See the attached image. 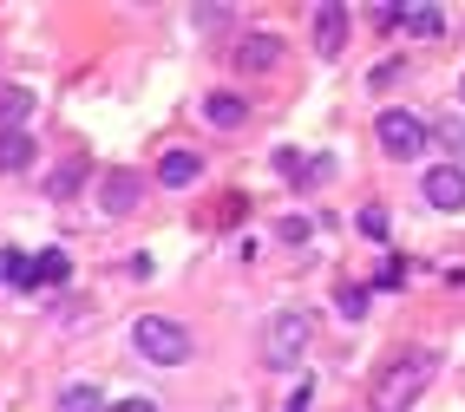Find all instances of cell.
Instances as JSON below:
<instances>
[{
  "instance_id": "6da1fadb",
  "label": "cell",
  "mask_w": 465,
  "mask_h": 412,
  "mask_svg": "<svg viewBox=\"0 0 465 412\" xmlns=\"http://www.w3.org/2000/svg\"><path fill=\"white\" fill-rule=\"evenodd\" d=\"M432 379H440V354H432V347H407V354H393V360L381 367L367 406H374V412H407V406L432 387Z\"/></svg>"
},
{
  "instance_id": "7a4b0ae2",
  "label": "cell",
  "mask_w": 465,
  "mask_h": 412,
  "mask_svg": "<svg viewBox=\"0 0 465 412\" xmlns=\"http://www.w3.org/2000/svg\"><path fill=\"white\" fill-rule=\"evenodd\" d=\"M315 347V314H302V308H282L275 321L262 328V367H275V373H289V367H302V354Z\"/></svg>"
},
{
  "instance_id": "3957f363",
  "label": "cell",
  "mask_w": 465,
  "mask_h": 412,
  "mask_svg": "<svg viewBox=\"0 0 465 412\" xmlns=\"http://www.w3.org/2000/svg\"><path fill=\"white\" fill-rule=\"evenodd\" d=\"M132 347L144 360H158V367H183V360H191V334H183L177 321H164V314H138V321H132Z\"/></svg>"
},
{
  "instance_id": "277c9868",
  "label": "cell",
  "mask_w": 465,
  "mask_h": 412,
  "mask_svg": "<svg viewBox=\"0 0 465 412\" xmlns=\"http://www.w3.org/2000/svg\"><path fill=\"white\" fill-rule=\"evenodd\" d=\"M374 138H381V151H387V157L413 164V157L432 144V124H426L420 112H400V105H393V112H381V118H374Z\"/></svg>"
},
{
  "instance_id": "5b68a950",
  "label": "cell",
  "mask_w": 465,
  "mask_h": 412,
  "mask_svg": "<svg viewBox=\"0 0 465 412\" xmlns=\"http://www.w3.org/2000/svg\"><path fill=\"white\" fill-rule=\"evenodd\" d=\"M420 197L440 210V216H459L465 210V164H432L420 177Z\"/></svg>"
},
{
  "instance_id": "8992f818",
  "label": "cell",
  "mask_w": 465,
  "mask_h": 412,
  "mask_svg": "<svg viewBox=\"0 0 465 412\" xmlns=\"http://www.w3.org/2000/svg\"><path fill=\"white\" fill-rule=\"evenodd\" d=\"M282 53H289L282 34H242L230 59H236V73H275V66H282Z\"/></svg>"
},
{
  "instance_id": "52a82bcc",
  "label": "cell",
  "mask_w": 465,
  "mask_h": 412,
  "mask_svg": "<svg viewBox=\"0 0 465 412\" xmlns=\"http://www.w3.org/2000/svg\"><path fill=\"white\" fill-rule=\"evenodd\" d=\"M138 197H144V177H138V171H105V183H99L105 216H132V210H138Z\"/></svg>"
},
{
  "instance_id": "ba28073f",
  "label": "cell",
  "mask_w": 465,
  "mask_h": 412,
  "mask_svg": "<svg viewBox=\"0 0 465 412\" xmlns=\"http://www.w3.org/2000/svg\"><path fill=\"white\" fill-rule=\"evenodd\" d=\"M341 46H348V7H334V0H328V7H315V53L334 59Z\"/></svg>"
},
{
  "instance_id": "9c48e42d",
  "label": "cell",
  "mask_w": 465,
  "mask_h": 412,
  "mask_svg": "<svg viewBox=\"0 0 465 412\" xmlns=\"http://www.w3.org/2000/svg\"><path fill=\"white\" fill-rule=\"evenodd\" d=\"M73 275V262L59 256V249H46L40 262H26V275H20V289H59V281Z\"/></svg>"
},
{
  "instance_id": "30bf717a",
  "label": "cell",
  "mask_w": 465,
  "mask_h": 412,
  "mask_svg": "<svg viewBox=\"0 0 465 412\" xmlns=\"http://www.w3.org/2000/svg\"><path fill=\"white\" fill-rule=\"evenodd\" d=\"M400 26H407L413 40H440V34H446V14L420 0V7H400Z\"/></svg>"
},
{
  "instance_id": "8fae6325",
  "label": "cell",
  "mask_w": 465,
  "mask_h": 412,
  "mask_svg": "<svg viewBox=\"0 0 465 412\" xmlns=\"http://www.w3.org/2000/svg\"><path fill=\"white\" fill-rule=\"evenodd\" d=\"M203 118H210V124H242V118H250V99H242V92H210V99H203Z\"/></svg>"
},
{
  "instance_id": "7c38bea8",
  "label": "cell",
  "mask_w": 465,
  "mask_h": 412,
  "mask_svg": "<svg viewBox=\"0 0 465 412\" xmlns=\"http://www.w3.org/2000/svg\"><path fill=\"white\" fill-rule=\"evenodd\" d=\"M26 112H34V92L26 85H0V132H20Z\"/></svg>"
},
{
  "instance_id": "4fadbf2b",
  "label": "cell",
  "mask_w": 465,
  "mask_h": 412,
  "mask_svg": "<svg viewBox=\"0 0 465 412\" xmlns=\"http://www.w3.org/2000/svg\"><path fill=\"white\" fill-rule=\"evenodd\" d=\"M191 177H197V151H164V157H158V183H164V190H183Z\"/></svg>"
},
{
  "instance_id": "5bb4252c",
  "label": "cell",
  "mask_w": 465,
  "mask_h": 412,
  "mask_svg": "<svg viewBox=\"0 0 465 412\" xmlns=\"http://www.w3.org/2000/svg\"><path fill=\"white\" fill-rule=\"evenodd\" d=\"M275 164H282V177H295V183H328V157H308V164H302V157L295 151H282V157H275Z\"/></svg>"
},
{
  "instance_id": "9a60e30c",
  "label": "cell",
  "mask_w": 465,
  "mask_h": 412,
  "mask_svg": "<svg viewBox=\"0 0 465 412\" xmlns=\"http://www.w3.org/2000/svg\"><path fill=\"white\" fill-rule=\"evenodd\" d=\"M34 164V138L26 132H0V171H26Z\"/></svg>"
},
{
  "instance_id": "2e32d148",
  "label": "cell",
  "mask_w": 465,
  "mask_h": 412,
  "mask_svg": "<svg viewBox=\"0 0 465 412\" xmlns=\"http://www.w3.org/2000/svg\"><path fill=\"white\" fill-rule=\"evenodd\" d=\"M99 406H105V393L92 387V379H73V387L59 393V412H99Z\"/></svg>"
},
{
  "instance_id": "e0dca14e",
  "label": "cell",
  "mask_w": 465,
  "mask_h": 412,
  "mask_svg": "<svg viewBox=\"0 0 465 412\" xmlns=\"http://www.w3.org/2000/svg\"><path fill=\"white\" fill-rule=\"evenodd\" d=\"M79 183H85V157H66V164L46 177V197H73Z\"/></svg>"
},
{
  "instance_id": "ac0fdd59",
  "label": "cell",
  "mask_w": 465,
  "mask_h": 412,
  "mask_svg": "<svg viewBox=\"0 0 465 412\" xmlns=\"http://www.w3.org/2000/svg\"><path fill=\"white\" fill-rule=\"evenodd\" d=\"M432 144H446V151H452V164H459V157H465V118H459V112L440 118V124H432Z\"/></svg>"
},
{
  "instance_id": "d6986e66",
  "label": "cell",
  "mask_w": 465,
  "mask_h": 412,
  "mask_svg": "<svg viewBox=\"0 0 465 412\" xmlns=\"http://www.w3.org/2000/svg\"><path fill=\"white\" fill-rule=\"evenodd\" d=\"M334 301H341V314H354V321L367 314V289H361V281H341V289H334Z\"/></svg>"
},
{
  "instance_id": "ffe728a7",
  "label": "cell",
  "mask_w": 465,
  "mask_h": 412,
  "mask_svg": "<svg viewBox=\"0 0 465 412\" xmlns=\"http://www.w3.org/2000/svg\"><path fill=\"white\" fill-rule=\"evenodd\" d=\"M275 236H282V242H308V236H315V223H308V216H282Z\"/></svg>"
},
{
  "instance_id": "44dd1931",
  "label": "cell",
  "mask_w": 465,
  "mask_h": 412,
  "mask_svg": "<svg viewBox=\"0 0 465 412\" xmlns=\"http://www.w3.org/2000/svg\"><path fill=\"white\" fill-rule=\"evenodd\" d=\"M282 412H315V379H302V387L282 399Z\"/></svg>"
},
{
  "instance_id": "7402d4cb",
  "label": "cell",
  "mask_w": 465,
  "mask_h": 412,
  "mask_svg": "<svg viewBox=\"0 0 465 412\" xmlns=\"http://www.w3.org/2000/svg\"><path fill=\"white\" fill-rule=\"evenodd\" d=\"M236 14L230 7H197V26H203V34H216V26H230Z\"/></svg>"
},
{
  "instance_id": "603a6c76",
  "label": "cell",
  "mask_w": 465,
  "mask_h": 412,
  "mask_svg": "<svg viewBox=\"0 0 465 412\" xmlns=\"http://www.w3.org/2000/svg\"><path fill=\"white\" fill-rule=\"evenodd\" d=\"M26 262H20V249H0V281H20Z\"/></svg>"
},
{
  "instance_id": "cb8c5ba5",
  "label": "cell",
  "mask_w": 465,
  "mask_h": 412,
  "mask_svg": "<svg viewBox=\"0 0 465 412\" xmlns=\"http://www.w3.org/2000/svg\"><path fill=\"white\" fill-rule=\"evenodd\" d=\"M361 230L367 236H387V210H361Z\"/></svg>"
},
{
  "instance_id": "d4e9b609",
  "label": "cell",
  "mask_w": 465,
  "mask_h": 412,
  "mask_svg": "<svg viewBox=\"0 0 465 412\" xmlns=\"http://www.w3.org/2000/svg\"><path fill=\"white\" fill-rule=\"evenodd\" d=\"M112 412H158V399H118Z\"/></svg>"
},
{
  "instance_id": "484cf974",
  "label": "cell",
  "mask_w": 465,
  "mask_h": 412,
  "mask_svg": "<svg viewBox=\"0 0 465 412\" xmlns=\"http://www.w3.org/2000/svg\"><path fill=\"white\" fill-rule=\"evenodd\" d=\"M459 99H465V79H459Z\"/></svg>"
}]
</instances>
